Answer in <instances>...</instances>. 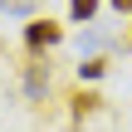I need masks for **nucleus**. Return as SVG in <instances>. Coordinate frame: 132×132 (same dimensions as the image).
I'll list each match as a JSON object with an SVG mask.
<instances>
[{
	"label": "nucleus",
	"mask_w": 132,
	"mask_h": 132,
	"mask_svg": "<svg viewBox=\"0 0 132 132\" xmlns=\"http://www.w3.org/2000/svg\"><path fill=\"white\" fill-rule=\"evenodd\" d=\"M49 88H54L49 59H44V54H29L24 73H20V93H24V103H44V98H49Z\"/></svg>",
	"instance_id": "f257e3e1"
},
{
	"label": "nucleus",
	"mask_w": 132,
	"mask_h": 132,
	"mask_svg": "<svg viewBox=\"0 0 132 132\" xmlns=\"http://www.w3.org/2000/svg\"><path fill=\"white\" fill-rule=\"evenodd\" d=\"M24 44H29V54H49V49L64 44V24L49 20V15H34V20L24 24Z\"/></svg>",
	"instance_id": "f03ea898"
},
{
	"label": "nucleus",
	"mask_w": 132,
	"mask_h": 132,
	"mask_svg": "<svg viewBox=\"0 0 132 132\" xmlns=\"http://www.w3.org/2000/svg\"><path fill=\"white\" fill-rule=\"evenodd\" d=\"M98 108H103V98H98L93 88H78V93L69 98V118H73V122H83V118H93Z\"/></svg>",
	"instance_id": "7ed1b4c3"
},
{
	"label": "nucleus",
	"mask_w": 132,
	"mask_h": 132,
	"mask_svg": "<svg viewBox=\"0 0 132 132\" xmlns=\"http://www.w3.org/2000/svg\"><path fill=\"white\" fill-rule=\"evenodd\" d=\"M73 69H78V83H93V78H103V73H108V59H103V54H83Z\"/></svg>",
	"instance_id": "20e7f679"
},
{
	"label": "nucleus",
	"mask_w": 132,
	"mask_h": 132,
	"mask_svg": "<svg viewBox=\"0 0 132 132\" xmlns=\"http://www.w3.org/2000/svg\"><path fill=\"white\" fill-rule=\"evenodd\" d=\"M103 49H108V34H103V29H83V34H78V59H83V54H103Z\"/></svg>",
	"instance_id": "39448f33"
},
{
	"label": "nucleus",
	"mask_w": 132,
	"mask_h": 132,
	"mask_svg": "<svg viewBox=\"0 0 132 132\" xmlns=\"http://www.w3.org/2000/svg\"><path fill=\"white\" fill-rule=\"evenodd\" d=\"M34 10H39V0H0V15H10V20H34Z\"/></svg>",
	"instance_id": "423d86ee"
},
{
	"label": "nucleus",
	"mask_w": 132,
	"mask_h": 132,
	"mask_svg": "<svg viewBox=\"0 0 132 132\" xmlns=\"http://www.w3.org/2000/svg\"><path fill=\"white\" fill-rule=\"evenodd\" d=\"M98 5H103V0H69V20H78V24H93Z\"/></svg>",
	"instance_id": "0eeeda50"
},
{
	"label": "nucleus",
	"mask_w": 132,
	"mask_h": 132,
	"mask_svg": "<svg viewBox=\"0 0 132 132\" xmlns=\"http://www.w3.org/2000/svg\"><path fill=\"white\" fill-rule=\"evenodd\" d=\"M118 49H122V54L132 49V29H122V34H118Z\"/></svg>",
	"instance_id": "6e6552de"
},
{
	"label": "nucleus",
	"mask_w": 132,
	"mask_h": 132,
	"mask_svg": "<svg viewBox=\"0 0 132 132\" xmlns=\"http://www.w3.org/2000/svg\"><path fill=\"white\" fill-rule=\"evenodd\" d=\"M113 5H118V10H122V15H132V0H113Z\"/></svg>",
	"instance_id": "1a4fd4ad"
}]
</instances>
